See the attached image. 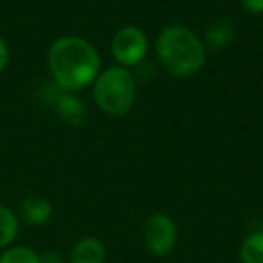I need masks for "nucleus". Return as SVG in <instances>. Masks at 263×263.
Here are the masks:
<instances>
[{
  "mask_svg": "<svg viewBox=\"0 0 263 263\" xmlns=\"http://www.w3.org/2000/svg\"><path fill=\"white\" fill-rule=\"evenodd\" d=\"M233 38H234L233 24L226 18H218L208 26L202 42H204L205 49H209V51H222V49L229 47Z\"/></svg>",
  "mask_w": 263,
  "mask_h": 263,
  "instance_id": "obj_9",
  "label": "nucleus"
},
{
  "mask_svg": "<svg viewBox=\"0 0 263 263\" xmlns=\"http://www.w3.org/2000/svg\"><path fill=\"white\" fill-rule=\"evenodd\" d=\"M51 78L62 90L80 92L94 83L101 72V60L96 47L81 36H62L47 52Z\"/></svg>",
  "mask_w": 263,
  "mask_h": 263,
  "instance_id": "obj_1",
  "label": "nucleus"
},
{
  "mask_svg": "<svg viewBox=\"0 0 263 263\" xmlns=\"http://www.w3.org/2000/svg\"><path fill=\"white\" fill-rule=\"evenodd\" d=\"M51 108L58 114L63 123L70 124V126H81L87 121V105L76 92L62 90L56 96Z\"/></svg>",
  "mask_w": 263,
  "mask_h": 263,
  "instance_id": "obj_6",
  "label": "nucleus"
},
{
  "mask_svg": "<svg viewBox=\"0 0 263 263\" xmlns=\"http://www.w3.org/2000/svg\"><path fill=\"white\" fill-rule=\"evenodd\" d=\"M8 63H9V47H8V44H6L4 38L0 36V74L6 70Z\"/></svg>",
  "mask_w": 263,
  "mask_h": 263,
  "instance_id": "obj_15",
  "label": "nucleus"
},
{
  "mask_svg": "<svg viewBox=\"0 0 263 263\" xmlns=\"http://www.w3.org/2000/svg\"><path fill=\"white\" fill-rule=\"evenodd\" d=\"M40 263H63V256L54 249L40 252Z\"/></svg>",
  "mask_w": 263,
  "mask_h": 263,
  "instance_id": "obj_14",
  "label": "nucleus"
},
{
  "mask_svg": "<svg viewBox=\"0 0 263 263\" xmlns=\"http://www.w3.org/2000/svg\"><path fill=\"white\" fill-rule=\"evenodd\" d=\"M20 229V218L11 208L0 204V251L11 247Z\"/></svg>",
  "mask_w": 263,
  "mask_h": 263,
  "instance_id": "obj_10",
  "label": "nucleus"
},
{
  "mask_svg": "<svg viewBox=\"0 0 263 263\" xmlns=\"http://www.w3.org/2000/svg\"><path fill=\"white\" fill-rule=\"evenodd\" d=\"M150 42L143 29L136 26L121 27L112 38V56L124 69L137 67L148 56Z\"/></svg>",
  "mask_w": 263,
  "mask_h": 263,
  "instance_id": "obj_4",
  "label": "nucleus"
},
{
  "mask_svg": "<svg viewBox=\"0 0 263 263\" xmlns=\"http://www.w3.org/2000/svg\"><path fill=\"white\" fill-rule=\"evenodd\" d=\"M177 226L166 213H155L146 220L144 226V245L154 256H168L177 245Z\"/></svg>",
  "mask_w": 263,
  "mask_h": 263,
  "instance_id": "obj_5",
  "label": "nucleus"
},
{
  "mask_svg": "<svg viewBox=\"0 0 263 263\" xmlns=\"http://www.w3.org/2000/svg\"><path fill=\"white\" fill-rule=\"evenodd\" d=\"M205 45L190 27L173 24L159 33L155 52L161 67L175 78H190L205 63Z\"/></svg>",
  "mask_w": 263,
  "mask_h": 263,
  "instance_id": "obj_2",
  "label": "nucleus"
},
{
  "mask_svg": "<svg viewBox=\"0 0 263 263\" xmlns=\"http://www.w3.org/2000/svg\"><path fill=\"white\" fill-rule=\"evenodd\" d=\"M52 216V204L42 195L26 197L20 204V220L27 226H44Z\"/></svg>",
  "mask_w": 263,
  "mask_h": 263,
  "instance_id": "obj_7",
  "label": "nucleus"
},
{
  "mask_svg": "<svg viewBox=\"0 0 263 263\" xmlns=\"http://www.w3.org/2000/svg\"><path fill=\"white\" fill-rule=\"evenodd\" d=\"M106 249L101 240L94 236H85L72 245L69 263H105Z\"/></svg>",
  "mask_w": 263,
  "mask_h": 263,
  "instance_id": "obj_8",
  "label": "nucleus"
},
{
  "mask_svg": "<svg viewBox=\"0 0 263 263\" xmlns=\"http://www.w3.org/2000/svg\"><path fill=\"white\" fill-rule=\"evenodd\" d=\"M241 263H263V231H252L240 245Z\"/></svg>",
  "mask_w": 263,
  "mask_h": 263,
  "instance_id": "obj_11",
  "label": "nucleus"
},
{
  "mask_svg": "<svg viewBox=\"0 0 263 263\" xmlns=\"http://www.w3.org/2000/svg\"><path fill=\"white\" fill-rule=\"evenodd\" d=\"M0 263H40V252L27 245H11L0 251Z\"/></svg>",
  "mask_w": 263,
  "mask_h": 263,
  "instance_id": "obj_12",
  "label": "nucleus"
},
{
  "mask_svg": "<svg viewBox=\"0 0 263 263\" xmlns=\"http://www.w3.org/2000/svg\"><path fill=\"white\" fill-rule=\"evenodd\" d=\"M241 6L251 15H263V0H240Z\"/></svg>",
  "mask_w": 263,
  "mask_h": 263,
  "instance_id": "obj_13",
  "label": "nucleus"
},
{
  "mask_svg": "<svg viewBox=\"0 0 263 263\" xmlns=\"http://www.w3.org/2000/svg\"><path fill=\"white\" fill-rule=\"evenodd\" d=\"M136 76L121 65L101 70L92 83V96L98 108L112 117H121L130 112L136 103Z\"/></svg>",
  "mask_w": 263,
  "mask_h": 263,
  "instance_id": "obj_3",
  "label": "nucleus"
}]
</instances>
